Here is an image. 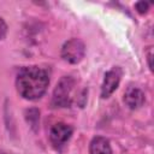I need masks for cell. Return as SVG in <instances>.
Listing matches in <instances>:
<instances>
[{
	"label": "cell",
	"instance_id": "12",
	"mask_svg": "<svg viewBox=\"0 0 154 154\" xmlns=\"http://www.w3.org/2000/svg\"><path fill=\"white\" fill-rule=\"evenodd\" d=\"M0 154H7V153H5V152H0Z\"/></svg>",
	"mask_w": 154,
	"mask_h": 154
},
{
	"label": "cell",
	"instance_id": "7",
	"mask_svg": "<svg viewBox=\"0 0 154 154\" xmlns=\"http://www.w3.org/2000/svg\"><path fill=\"white\" fill-rule=\"evenodd\" d=\"M89 153L90 154H112L109 141L102 136L94 137L89 146Z\"/></svg>",
	"mask_w": 154,
	"mask_h": 154
},
{
	"label": "cell",
	"instance_id": "5",
	"mask_svg": "<svg viewBox=\"0 0 154 154\" xmlns=\"http://www.w3.org/2000/svg\"><path fill=\"white\" fill-rule=\"evenodd\" d=\"M122 75H123V71L118 66L112 67L111 70H108L105 73L103 82H102V85H101V97H103V99L108 97L118 88Z\"/></svg>",
	"mask_w": 154,
	"mask_h": 154
},
{
	"label": "cell",
	"instance_id": "6",
	"mask_svg": "<svg viewBox=\"0 0 154 154\" xmlns=\"http://www.w3.org/2000/svg\"><path fill=\"white\" fill-rule=\"evenodd\" d=\"M144 100L143 91L136 87H129L124 93V103L131 109L140 108L144 103Z\"/></svg>",
	"mask_w": 154,
	"mask_h": 154
},
{
	"label": "cell",
	"instance_id": "2",
	"mask_svg": "<svg viewBox=\"0 0 154 154\" xmlns=\"http://www.w3.org/2000/svg\"><path fill=\"white\" fill-rule=\"evenodd\" d=\"M73 87H75V79L71 76L61 77L54 88L52 95V106L69 107L71 105V91Z\"/></svg>",
	"mask_w": 154,
	"mask_h": 154
},
{
	"label": "cell",
	"instance_id": "1",
	"mask_svg": "<svg viewBox=\"0 0 154 154\" xmlns=\"http://www.w3.org/2000/svg\"><path fill=\"white\" fill-rule=\"evenodd\" d=\"M49 84V77L45 69L38 66H24L16 77L18 94L25 100H37L43 96Z\"/></svg>",
	"mask_w": 154,
	"mask_h": 154
},
{
	"label": "cell",
	"instance_id": "4",
	"mask_svg": "<svg viewBox=\"0 0 154 154\" xmlns=\"http://www.w3.org/2000/svg\"><path fill=\"white\" fill-rule=\"evenodd\" d=\"M72 135V128L65 123H57L51 128L49 140L54 148L60 149L66 144Z\"/></svg>",
	"mask_w": 154,
	"mask_h": 154
},
{
	"label": "cell",
	"instance_id": "9",
	"mask_svg": "<svg viewBox=\"0 0 154 154\" xmlns=\"http://www.w3.org/2000/svg\"><path fill=\"white\" fill-rule=\"evenodd\" d=\"M149 6H150V4L147 2V1H140V2H136V4H135L136 11H137L138 13H141V14H144V13L149 10Z\"/></svg>",
	"mask_w": 154,
	"mask_h": 154
},
{
	"label": "cell",
	"instance_id": "3",
	"mask_svg": "<svg viewBox=\"0 0 154 154\" xmlns=\"http://www.w3.org/2000/svg\"><path fill=\"white\" fill-rule=\"evenodd\" d=\"M85 54V46L79 38H71L63 45L61 48V58L70 63L77 64L79 63Z\"/></svg>",
	"mask_w": 154,
	"mask_h": 154
},
{
	"label": "cell",
	"instance_id": "10",
	"mask_svg": "<svg viewBox=\"0 0 154 154\" xmlns=\"http://www.w3.org/2000/svg\"><path fill=\"white\" fill-rule=\"evenodd\" d=\"M6 34H7V25H6L5 20L0 17V41L5 38Z\"/></svg>",
	"mask_w": 154,
	"mask_h": 154
},
{
	"label": "cell",
	"instance_id": "11",
	"mask_svg": "<svg viewBox=\"0 0 154 154\" xmlns=\"http://www.w3.org/2000/svg\"><path fill=\"white\" fill-rule=\"evenodd\" d=\"M148 65H149V69L152 70V49H149L148 52Z\"/></svg>",
	"mask_w": 154,
	"mask_h": 154
},
{
	"label": "cell",
	"instance_id": "8",
	"mask_svg": "<svg viewBox=\"0 0 154 154\" xmlns=\"http://www.w3.org/2000/svg\"><path fill=\"white\" fill-rule=\"evenodd\" d=\"M25 118L29 125L36 130L38 126V120H40V111L37 108H29L25 111Z\"/></svg>",
	"mask_w": 154,
	"mask_h": 154
}]
</instances>
